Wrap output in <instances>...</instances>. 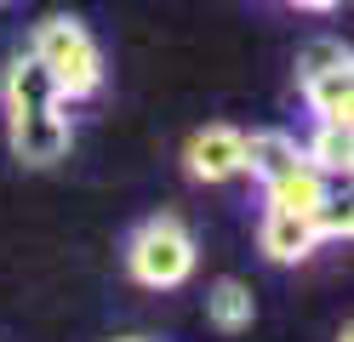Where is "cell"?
Here are the masks:
<instances>
[{
	"instance_id": "obj_1",
	"label": "cell",
	"mask_w": 354,
	"mask_h": 342,
	"mask_svg": "<svg viewBox=\"0 0 354 342\" xmlns=\"http://www.w3.org/2000/svg\"><path fill=\"white\" fill-rule=\"evenodd\" d=\"M29 52L57 75L63 103L69 97H92V91L103 86V52H97V40L86 35L80 17H40Z\"/></svg>"
},
{
	"instance_id": "obj_2",
	"label": "cell",
	"mask_w": 354,
	"mask_h": 342,
	"mask_svg": "<svg viewBox=\"0 0 354 342\" xmlns=\"http://www.w3.org/2000/svg\"><path fill=\"white\" fill-rule=\"evenodd\" d=\"M126 274L149 291H171L194 274V234L177 217H149L126 240Z\"/></svg>"
},
{
	"instance_id": "obj_3",
	"label": "cell",
	"mask_w": 354,
	"mask_h": 342,
	"mask_svg": "<svg viewBox=\"0 0 354 342\" xmlns=\"http://www.w3.org/2000/svg\"><path fill=\"white\" fill-rule=\"evenodd\" d=\"M6 143H12V160H17V166L46 171V166H57V160L69 154L75 126H69V114H63V103H52V108H24V114H6Z\"/></svg>"
},
{
	"instance_id": "obj_4",
	"label": "cell",
	"mask_w": 354,
	"mask_h": 342,
	"mask_svg": "<svg viewBox=\"0 0 354 342\" xmlns=\"http://www.w3.org/2000/svg\"><path fill=\"white\" fill-rule=\"evenodd\" d=\"M240 154H246V131H234V126H206V131H194L189 149H183L194 182H229V177H240Z\"/></svg>"
},
{
	"instance_id": "obj_5",
	"label": "cell",
	"mask_w": 354,
	"mask_h": 342,
	"mask_svg": "<svg viewBox=\"0 0 354 342\" xmlns=\"http://www.w3.org/2000/svg\"><path fill=\"white\" fill-rule=\"evenodd\" d=\"M0 97H6V114H24V108H52V103H63V91H57V75H52V68L40 63L35 52H24V57H12L6 80H0Z\"/></svg>"
},
{
	"instance_id": "obj_6",
	"label": "cell",
	"mask_w": 354,
	"mask_h": 342,
	"mask_svg": "<svg viewBox=\"0 0 354 342\" xmlns=\"http://www.w3.org/2000/svg\"><path fill=\"white\" fill-rule=\"evenodd\" d=\"M257 245H263V257H269V263H303V257H315V251H320L308 217H297V211H263Z\"/></svg>"
},
{
	"instance_id": "obj_7",
	"label": "cell",
	"mask_w": 354,
	"mask_h": 342,
	"mask_svg": "<svg viewBox=\"0 0 354 342\" xmlns=\"http://www.w3.org/2000/svg\"><path fill=\"white\" fill-rule=\"evenodd\" d=\"M326 194H331V177L315 171L308 160H297V166H292V171H280L274 182H263V200H269V211H297V217H308Z\"/></svg>"
},
{
	"instance_id": "obj_8",
	"label": "cell",
	"mask_w": 354,
	"mask_h": 342,
	"mask_svg": "<svg viewBox=\"0 0 354 342\" xmlns=\"http://www.w3.org/2000/svg\"><path fill=\"white\" fill-rule=\"evenodd\" d=\"M303 103L315 120H354V68L337 63V68H320V75L303 80Z\"/></svg>"
},
{
	"instance_id": "obj_9",
	"label": "cell",
	"mask_w": 354,
	"mask_h": 342,
	"mask_svg": "<svg viewBox=\"0 0 354 342\" xmlns=\"http://www.w3.org/2000/svg\"><path fill=\"white\" fill-rule=\"evenodd\" d=\"M297 160H303L297 137H286V131H252L246 137V154H240V171H252V182H274L280 171H292Z\"/></svg>"
},
{
	"instance_id": "obj_10",
	"label": "cell",
	"mask_w": 354,
	"mask_h": 342,
	"mask_svg": "<svg viewBox=\"0 0 354 342\" xmlns=\"http://www.w3.org/2000/svg\"><path fill=\"white\" fill-rule=\"evenodd\" d=\"M303 160L315 171H326V177H348L354 171V137H348V126L343 120H320L315 137H308V149H303Z\"/></svg>"
},
{
	"instance_id": "obj_11",
	"label": "cell",
	"mask_w": 354,
	"mask_h": 342,
	"mask_svg": "<svg viewBox=\"0 0 354 342\" xmlns=\"http://www.w3.org/2000/svg\"><path fill=\"white\" fill-rule=\"evenodd\" d=\"M206 314H212L217 331H252L257 303H252V291L240 285V280H217V285L206 291Z\"/></svg>"
},
{
	"instance_id": "obj_12",
	"label": "cell",
	"mask_w": 354,
	"mask_h": 342,
	"mask_svg": "<svg viewBox=\"0 0 354 342\" xmlns=\"http://www.w3.org/2000/svg\"><path fill=\"white\" fill-rule=\"evenodd\" d=\"M308 228H315V240H348V234H354V211H348L343 200L326 194L315 211H308Z\"/></svg>"
},
{
	"instance_id": "obj_13",
	"label": "cell",
	"mask_w": 354,
	"mask_h": 342,
	"mask_svg": "<svg viewBox=\"0 0 354 342\" xmlns=\"http://www.w3.org/2000/svg\"><path fill=\"white\" fill-rule=\"evenodd\" d=\"M337 63H348V46L343 40H308L303 52H297V80L320 75V68H337Z\"/></svg>"
},
{
	"instance_id": "obj_14",
	"label": "cell",
	"mask_w": 354,
	"mask_h": 342,
	"mask_svg": "<svg viewBox=\"0 0 354 342\" xmlns=\"http://www.w3.org/2000/svg\"><path fill=\"white\" fill-rule=\"evenodd\" d=\"M286 6H292V12H315V17H320V12H337L343 0H286Z\"/></svg>"
},
{
	"instance_id": "obj_15",
	"label": "cell",
	"mask_w": 354,
	"mask_h": 342,
	"mask_svg": "<svg viewBox=\"0 0 354 342\" xmlns=\"http://www.w3.org/2000/svg\"><path fill=\"white\" fill-rule=\"evenodd\" d=\"M337 342H354V336H348V331H343V336H337Z\"/></svg>"
},
{
	"instance_id": "obj_16",
	"label": "cell",
	"mask_w": 354,
	"mask_h": 342,
	"mask_svg": "<svg viewBox=\"0 0 354 342\" xmlns=\"http://www.w3.org/2000/svg\"><path fill=\"white\" fill-rule=\"evenodd\" d=\"M126 342H138V336H126Z\"/></svg>"
}]
</instances>
